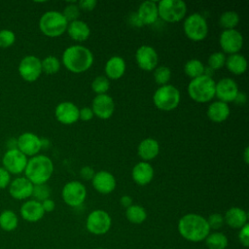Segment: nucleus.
<instances>
[{
  "instance_id": "nucleus-1",
  "label": "nucleus",
  "mask_w": 249,
  "mask_h": 249,
  "mask_svg": "<svg viewBox=\"0 0 249 249\" xmlns=\"http://www.w3.org/2000/svg\"><path fill=\"white\" fill-rule=\"evenodd\" d=\"M180 235L190 242L204 241L210 232L206 218L196 213H188L182 216L178 222Z\"/></svg>"
},
{
  "instance_id": "nucleus-2",
  "label": "nucleus",
  "mask_w": 249,
  "mask_h": 249,
  "mask_svg": "<svg viewBox=\"0 0 249 249\" xmlns=\"http://www.w3.org/2000/svg\"><path fill=\"white\" fill-rule=\"evenodd\" d=\"M93 63V54L85 46L73 45L66 48L62 53V64L75 74L88 71Z\"/></svg>"
},
{
  "instance_id": "nucleus-3",
  "label": "nucleus",
  "mask_w": 249,
  "mask_h": 249,
  "mask_svg": "<svg viewBox=\"0 0 249 249\" xmlns=\"http://www.w3.org/2000/svg\"><path fill=\"white\" fill-rule=\"evenodd\" d=\"M53 172V163L52 160L44 155H36L27 160L24 169L25 178L33 185L46 184Z\"/></svg>"
},
{
  "instance_id": "nucleus-4",
  "label": "nucleus",
  "mask_w": 249,
  "mask_h": 249,
  "mask_svg": "<svg viewBox=\"0 0 249 249\" xmlns=\"http://www.w3.org/2000/svg\"><path fill=\"white\" fill-rule=\"evenodd\" d=\"M216 82L212 77L201 75L192 79L188 85L189 96L197 103H206L215 97Z\"/></svg>"
},
{
  "instance_id": "nucleus-5",
  "label": "nucleus",
  "mask_w": 249,
  "mask_h": 249,
  "mask_svg": "<svg viewBox=\"0 0 249 249\" xmlns=\"http://www.w3.org/2000/svg\"><path fill=\"white\" fill-rule=\"evenodd\" d=\"M68 22L62 13L57 11H48L39 19L41 32L48 37H58L67 29Z\"/></svg>"
},
{
  "instance_id": "nucleus-6",
  "label": "nucleus",
  "mask_w": 249,
  "mask_h": 249,
  "mask_svg": "<svg viewBox=\"0 0 249 249\" xmlns=\"http://www.w3.org/2000/svg\"><path fill=\"white\" fill-rule=\"evenodd\" d=\"M181 94L179 89L172 85H164L160 87L153 95L155 106L160 111H172L180 103Z\"/></svg>"
},
{
  "instance_id": "nucleus-7",
  "label": "nucleus",
  "mask_w": 249,
  "mask_h": 249,
  "mask_svg": "<svg viewBox=\"0 0 249 249\" xmlns=\"http://www.w3.org/2000/svg\"><path fill=\"white\" fill-rule=\"evenodd\" d=\"M183 30L191 41L200 42L204 40L208 34V24L202 15L194 13L185 18Z\"/></svg>"
},
{
  "instance_id": "nucleus-8",
  "label": "nucleus",
  "mask_w": 249,
  "mask_h": 249,
  "mask_svg": "<svg viewBox=\"0 0 249 249\" xmlns=\"http://www.w3.org/2000/svg\"><path fill=\"white\" fill-rule=\"evenodd\" d=\"M157 4L159 18L166 22H178L187 14V5L182 0H161Z\"/></svg>"
},
{
  "instance_id": "nucleus-9",
  "label": "nucleus",
  "mask_w": 249,
  "mask_h": 249,
  "mask_svg": "<svg viewBox=\"0 0 249 249\" xmlns=\"http://www.w3.org/2000/svg\"><path fill=\"white\" fill-rule=\"evenodd\" d=\"M112 226V218L108 212L102 209L91 211L86 220L87 230L94 235H102L109 231Z\"/></svg>"
},
{
  "instance_id": "nucleus-10",
  "label": "nucleus",
  "mask_w": 249,
  "mask_h": 249,
  "mask_svg": "<svg viewBox=\"0 0 249 249\" xmlns=\"http://www.w3.org/2000/svg\"><path fill=\"white\" fill-rule=\"evenodd\" d=\"M61 196L67 205L78 207L86 200L87 189L85 185L79 181H70L63 186Z\"/></svg>"
},
{
  "instance_id": "nucleus-11",
  "label": "nucleus",
  "mask_w": 249,
  "mask_h": 249,
  "mask_svg": "<svg viewBox=\"0 0 249 249\" xmlns=\"http://www.w3.org/2000/svg\"><path fill=\"white\" fill-rule=\"evenodd\" d=\"M27 160V157L18 148L8 149L2 158V164L10 174H20L24 172Z\"/></svg>"
},
{
  "instance_id": "nucleus-12",
  "label": "nucleus",
  "mask_w": 249,
  "mask_h": 249,
  "mask_svg": "<svg viewBox=\"0 0 249 249\" xmlns=\"http://www.w3.org/2000/svg\"><path fill=\"white\" fill-rule=\"evenodd\" d=\"M220 47L226 54L237 53L243 46V36L236 29L224 30L219 38Z\"/></svg>"
},
{
  "instance_id": "nucleus-13",
  "label": "nucleus",
  "mask_w": 249,
  "mask_h": 249,
  "mask_svg": "<svg viewBox=\"0 0 249 249\" xmlns=\"http://www.w3.org/2000/svg\"><path fill=\"white\" fill-rule=\"evenodd\" d=\"M18 73L26 82H35L42 74L41 59L35 55L24 56L18 64Z\"/></svg>"
},
{
  "instance_id": "nucleus-14",
  "label": "nucleus",
  "mask_w": 249,
  "mask_h": 249,
  "mask_svg": "<svg viewBox=\"0 0 249 249\" xmlns=\"http://www.w3.org/2000/svg\"><path fill=\"white\" fill-rule=\"evenodd\" d=\"M135 60L140 69L144 71H153L156 69L159 62L158 53L153 47L142 45L136 50Z\"/></svg>"
},
{
  "instance_id": "nucleus-15",
  "label": "nucleus",
  "mask_w": 249,
  "mask_h": 249,
  "mask_svg": "<svg viewBox=\"0 0 249 249\" xmlns=\"http://www.w3.org/2000/svg\"><path fill=\"white\" fill-rule=\"evenodd\" d=\"M238 91V86L231 78H222L215 85V96L227 104L233 102Z\"/></svg>"
},
{
  "instance_id": "nucleus-16",
  "label": "nucleus",
  "mask_w": 249,
  "mask_h": 249,
  "mask_svg": "<svg viewBox=\"0 0 249 249\" xmlns=\"http://www.w3.org/2000/svg\"><path fill=\"white\" fill-rule=\"evenodd\" d=\"M91 110L93 115L101 120H107L112 117L115 110V102L113 98L105 94H97L91 103Z\"/></svg>"
},
{
  "instance_id": "nucleus-17",
  "label": "nucleus",
  "mask_w": 249,
  "mask_h": 249,
  "mask_svg": "<svg viewBox=\"0 0 249 249\" xmlns=\"http://www.w3.org/2000/svg\"><path fill=\"white\" fill-rule=\"evenodd\" d=\"M17 148L26 157H34L42 149L41 138L32 132H23L17 138Z\"/></svg>"
},
{
  "instance_id": "nucleus-18",
  "label": "nucleus",
  "mask_w": 249,
  "mask_h": 249,
  "mask_svg": "<svg viewBox=\"0 0 249 249\" xmlns=\"http://www.w3.org/2000/svg\"><path fill=\"white\" fill-rule=\"evenodd\" d=\"M54 117L62 124H72L79 120V108L70 101H63L55 107Z\"/></svg>"
},
{
  "instance_id": "nucleus-19",
  "label": "nucleus",
  "mask_w": 249,
  "mask_h": 249,
  "mask_svg": "<svg viewBox=\"0 0 249 249\" xmlns=\"http://www.w3.org/2000/svg\"><path fill=\"white\" fill-rule=\"evenodd\" d=\"M91 184L94 190L101 195H108L112 193L117 186L114 175L106 170L95 172L93 178L91 179Z\"/></svg>"
},
{
  "instance_id": "nucleus-20",
  "label": "nucleus",
  "mask_w": 249,
  "mask_h": 249,
  "mask_svg": "<svg viewBox=\"0 0 249 249\" xmlns=\"http://www.w3.org/2000/svg\"><path fill=\"white\" fill-rule=\"evenodd\" d=\"M9 194L15 199L22 200L31 196L33 184L25 177H17L9 184Z\"/></svg>"
},
{
  "instance_id": "nucleus-21",
  "label": "nucleus",
  "mask_w": 249,
  "mask_h": 249,
  "mask_svg": "<svg viewBox=\"0 0 249 249\" xmlns=\"http://www.w3.org/2000/svg\"><path fill=\"white\" fill-rule=\"evenodd\" d=\"M19 213L21 218L29 223H36L45 215L41 202L35 199H29L23 202L20 206Z\"/></svg>"
},
{
  "instance_id": "nucleus-22",
  "label": "nucleus",
  "mask_w": 249,
  "mask_h": 249,
  "mask_svg": "<svg viewBox=\"0 0 249 249\" xmlns=\"http://www.w3.org/2000/svg\"><path fill=\"white\" fill-rule=\"evenodd\" d=\"M131 177L139 186L148 185L154 178V168L149 162L140 161L133 166Z\"/></svg>"
},
{
  "instance_id": "nucleus-23",
  "label": "nucleus",
  "mask_w": 249,
  "mask_h": 249,
  "mask_svg": "<svg viewBox=\"0 0 249 249\" xmlns=\"http://www.w3.org/2000/svg\"><path fill=\"white\" fill-rule=\"evenodd\" d=\"M136 15L143 25H151L159 18L158 4L151 0L144 1L138 7Z\"/></svg>"
},
{
  "instance_id": "nucleus-24",
  "label": "nucleus",
  "mask_w": 249,
  "mask_h": 249,
  "mask_svg": "<svg viewBox=\"0 0 249 249\" xmlns=\"http://www.w3.org/2000/svg\"><path fill=\"white\" fill-rule=\"evenodd\" d=\"M224 220L230 228L239 230L248 224V215L244 209L237 206H232L226 211Z\"/></svg>"
},
{
  "instance_id": "nucleus-25",
  "label": "nucleus",
  "mask_w": 249,
  "mask_h": 249,
  "mask_svg": "<svg viewBox=\"0 0 249 249\" xmlns=\"http://www.w3.org/2000/svg\"><path fill=\"white\" fill-rule=\"evenodd\" d=\"M160 153V145L159 142L152 137H148L143 139L138 147L137 154L139 158L143 160V161H149L154 160Z\"/></svg>"
},
{
  "instance_id": "nucleus-26",
  "label": "nucleus",
  "mask_w": 249,
  "mask_h": 249,
  "mask_svg": "<svg viewBox=\"0 0 249 249\" xmlns=\"http://www.w3.org/2000/svg\"><path fill=\"white\" fill-rule=\"evenodd\" d=\"M105 75L108 79L119 80L125 72V61L123 57L115 55L110 57L104 67Z\"/></svg>"
},
{
  "instance_id": "nucleus-27",
  "label": "nucleus",
  "mask_w": 249,
  "mask_h": 249,
  "mask_svg": "<svg viewBox=\"0 0 249 249\" xmlns=\"http://www.w3.org/2000/svg\"><path fill=\"white\" fill-rule=\"evenodd\" d=\"M66 32L74 41L84 42L89 37L90 28L85 21L77 19L68 23Z\"/></svg>"
},
{
  "instance_id": "nucleus-28",
  "label": "nucleus",
  "mask_w": 249,
  "mask_h": 249,
  "mask_svg": "<svg viewBox=\"0 0 249 249\" xmlns=\"http://www.w3.org/2000/svg\"><path fill=\"white\" fill-rule=\"evenodd\" d=\"M230 107L227 103L222 101H213L207 108V117L214 123H223L230 116Z\"/></svg>"
},
{
  "instance_id": "nucleus-29",
  "label": "nucleus",
  "mask_w": 249,
  "mask_h": 249,
  "mask_svg": "<svg viewBox=\"0 0 249 249\" xmlns=\"http://www.w3.org/2000/svg\"><path fill=\"white\" fill-rule=\"evenodd\" d=\"M225 65L227 69L234 75H241L247 70V60L245 56L239 53L230 54L226 57Z\"/></svg>"
},
{
  "instance_id": "nucleus-30",
  "label": "nucleus",
  "mask_w": 249,
  "mask_h": 249,
  "mask_svg": "<svg viewBox=\"0 0 249 249\" xmlns=\"http://www.w3.org/2000/svg\"><path fill=\"white\" fill-rule=\"evenodd\" d=\"M204 242L208 249H226L229 244V239L225 233L217 231L209 232Z\"/></svg>"
},
{
  "instance_id": "nucleus-31",
  "label": "nucleus",
  "mask_w": 249,
  "mask_h": 249,
  "mask_svg": "<svg viewBox=\"0 0 249 249\" xmlns=\"http://www.w3.org/2000/svg\"><path fill=\"white\" fill-rule=\"evenodd\" d=\"M18 226V215L12 210H4L0 213V228L5 231H13Z\"/></svg>"
},
{
  "instance_id": "nucleus-32",
  "label": "nucleus",
  "mask_w": 249,
  "mask_h": 249,
  "mask_svg": "<svg viewBox=\"0 0 249 249\" xmlns=\"http://www.w3.org/2000/svg\"><path fill=\"white\" fill-rule=\"evenodd\" d=\"M125 217L131 224L139 225L147 219V212L143 206L132 204L125 209Z\"/></svg>"
},
{
  "instance_id": "nucleus-33",
  "label": "nucleus",
  "mask_w": 249,
  "mask_h": 249,
  "mask_svg": "<svg viewBox=\"0 0 249 249\" xmlns=\"http://www.w3.org/2000/svg\"><path fill=\"white\" fill-rule=\"evenodd\" d=\"M239 23V16L236 12L226 11L221 14L219 18V24L224 30L235 29Z\"/></svg>"
},
{
  "instance_id": "nucleus-34",
  "label": "nucleus",
  "mask_w": 249,
  "mask_h": 249,
  "mask_svg": "<svg viewBox=\"0 0 249 249\" xmlns=\"http://www.w3.org/2000/svg\"><path fill=\"white\" fill-rule=\"evenodd\" d=\"M204 68L203 63L199 59L192 58L185 63L184 72L191 79H195L204 74Z\"/></svg>"
},
{
  "instance_id": "nucleus-35",
  "label": "nucleus",
  "mask_w": 249,
  "mask_h": 249,
  "mask_svg": "<svg viewBox=\"0 0 249 249\" xmlns=\"http://www.w3.org/2000/svg\"><path fill=\"white\" fill-rule=\"evenodd\" d=\"M42 72L53 75L59 71L60 69V61L53 55H48L43 60H41Z\"/></svg>"
},
{
  "instance_id": "nucleus-36",
  "label": "nucleus",
  "mask_w": 249,
  "mask_h": 249,
  "mask_svg": "<svg viewBox=\"0 0 249 249\" xmlns=\"http://www.w3.org/2000/svg\"><path fill=\"white\" fill-rule=\"evenodd\" d=\"M110 89V81L106 76H96L91 82V89L97 94H105Z\"/></svg>"
},
{
  "instance_id": "nucleus-37",
  "label": "nucleus",
  "mask_w": 249,
  "mask_h": 249,
  "mask_svg": "<svg viewBox=\"0 0 249 249\" xmlns=\"http://www.w3.org/2000/svg\"><path fill=\"white\" fill-rule=\"evenodd\" d=\"M170 78H171V70L167 66H163V65L159 66V67H156V69L154 70V80L160 87L167 85Z\"/></svg>"
},
{
  "instance_id": "nucleus-38",
  "label": "nucleus",
  "mask_w": 249,
  "mask_h": 249,
  "mask_svg": "<svg viewBox=\"0 0 249 249\" xmlns=\"http://www.w3.org/2000/svg\"><path fill=\"white\" fill-rule=\"evenodd\" d=\"M226 63V54L223 52H214L212 53L207 59V64L210 69L213 71L219 70L225 66Z\"/></svg>"
},
{
  "instance_id": "nucleus-39",
  "label": "nucleus",
  "mask_w": 249,
  "mask_h": 249,
  "mask_svg": "<svg viewBox=\"0 0 249 249\" xmlns=\"http://www.w3.org/2000/svg\"><path fill=\"white\" fill-rule=\"evenodd\" d=\"M51 196V189L50 187L46 184H39V185H33V190H32V195L33 199L42 202L47 198H50Z\"/></svg>"
},
{
  "instance_id": "nucleus-40",
  "label": "nucleus",
  "mask_w": 249,
  "mask_h": 249,
  "mask_svg": "<svg viewBox=\"0 0 249 249\" xmlns=\"http://www.w3.org/2000/svg\"><path fill=\"white\" fill-rule=\"evenodd\" d=\"M80 13H81V10L79 9L77 3H69L68 5L65 6V8L62 12V15L65 18V19L67 20V22L69 23L71 21L79 19Z\"/></svg>"
},
{
  "instance_id": "nucleus-41",
  "label": "nucleus",
  "mask_w": 249,
  "mask_h": 249,
  "mask_svg": "<svg viewBox=\"0 0 249 249\" xmlns=\"http://www.w3.org/2000/svg\"><path fill=\"white\" fill-rule=\"evenodd\" d=\"M16 41L15 33L10 29L0 30V48L7 49L14 45Z\"/></svg>"
},
{
  "instance_id": "nucleus-42",
  "label": "nucleus",
  "mask_w": 249,
  "mask_h": 249,
  "mask_svg": "<svg viewBox=\"0 0 249 249\" xmlns=\"http://www.w3.org/2000/svg\"><path fill=\"white\" fill-rule=\"evenodd\" d=\"M208 227L211 230L217 231L218 230H220L224 224H225V220H224V216L220 213H212L210 214L207 218H206Z\"/></svg>"
},
{
  "instance_id": "nucleus-43",
  "label": "nucleus",
  "mask_w": 249,
  "mask_h": 249,
  "mask_svg": "<svg viewBox=\"0 0 249 249\" xmlns=\"http://www.w3.org/2000/svg\"><path fill=\"white\" fill-rule=\"evenodd\" d=\"M238 241L243 247H248L249 245V225L246 224L241 229H239L238 234Z\"/></svg>"
},
{
  "instance_id": "nucleus-44",
  "label": "nucleus",
  "mask_w": 249,
  "mask_h": 249,
  "mask_svg": "<svg viewBox=\"0 0 249 249\" xmlns=\"http://www.w3.org/2000/svg\"><path fill=\"white\" fill-rule=\"evenodd\" d=\"M78 7L80 10L86 11V12H90L92 10H94V8L97 5V1L96 0H81L77 3Z\"/></svg>"
},
{
  "instance_id": "nucleus-45",
  "label": "nucleus",
  "mask_w": 249,
  "mask_h": 249,
  "mask_svg": "<svg viewBox=\"0 0 249 249\" xmlns=\"http://www.w3.org/2000/svg\"><path fill=\"white\" fill-rule=\"evenodd\" d=\"M11 183V174L2 166L0 167V189H5Z\"/></svg>"
},
{
  "instance_id": "nucleus-46",
  "label": "nucleus",
  "mask_w": 249,
  "mask_h": 249,
  "mask_svg": "<svg viewBox=\"0 0 249 249\" xmlns=\"http://www.w3.org/2000/svg\"><path fill=\"white\" fill-rule=\"evenodd\" d=\"M93 116L94 115L90 107H83L79 109V119L84 122L90 121L93 118Z\"/></svg>"
},
{
  "instance_id": "nucleus-47",
  "label": "nucleus",
  "mask_w": 249,
  "mask_h": 249,
  "mask_svg": "<svg viewBox=\"0 0 249 249\" xmlns=\"http://www.w3.org/2000/svg\"><path fill=\"white\" fill-rule=\"evenodd\" d=\"M95 172H94V169L91 167V166H89V165H86V166H83L81 169H80V176L84 179V180H87V181H89L93 178Z\"/></svg>"
},
{
  "instance_id": "nucleus-48",
  "label": "nucleus",
  "mask_w": 249,
  "mask_h": 249,
  "mask_svg": "<svg viewBox=\"0 0 249 249\" xmlns=\"http://www.w3.org/2000/svg\"><path fill=\"white\" fill-rule=\"evenodd\" d=\"M42 204V207H43V210L46 212H52L54 210V207H55V203L53 199L51 198H47L45 199L44 201L41 202Z\"/></svg>"
},
{
  "instance_id": "nucleus-49",
  "label": "nucleus",
  "mask_w": 249,
  "mask_h": 249,
  "mask_svg": "<svg viewBox=\"0 0 249 249\" xmlns=\"http://www.w3.org/2000/svg\"><path fill=\"white\" fill-rule=\"evenodd\" d=\"M120 204H121L124 208L126 209L127 207H129L130 205L133 204V199H132V197H131L130 196L124 195V196H123L120 198Z\"/></svg>"
},
{
  "instance_id": "nucleus-50",
  "label": "nucleus",
  "mask_w": 249,
  "mask_h": 249,
  "mask_svg": "<svg viewBox=\"0 0 249 249\" xmlns=\"http://www.w3.org/2000/svg\"><path fill=\"white\" fill-rule=\"evenodd\" d=\"M128 22L132 25V26H135V27H142L144 26L141 22V20L139 19V18L137 17L136 13H132L129 18H128Z\"/></svg>"
},
{
  "instance_id": "nucleus-51",
  "label": "nucleus",
  "mask_w": 249,
  "mask_h": 249,
  "mask_svg": "<svg viewBox=\"0 0 249 249\" xmlns=\"http://www.w3.org/2000/svg\"><path fill=\"white\" fill-rule=\"evenodd\" d=\"M246 101H247V95L241 91H238L237 95L235 96V98L233 100V102L238 105H243L246 103Z\"/></svg>"
},
{
  "instance_id": "nucleus-52",
  "label": "nucleus",
  "mask_w": 249,
  "mask_h": 249,
  "mask_svg": "<svg viewBox=\"0 0 249 249\" xmlns=\"http://www.w3.org/2000/svg\"><path fill=\"white\" fill-rule=\"evenodd\" d=\"M243 158H244V161H245V163H248V162H249V148H248V147H246V148H245Z\"/></svg>"
},
{
  "instance_id": "nucleus-53",
  "label": "nucleus",
  "mask_w": 249,
  "mask_h": 249,
  "mask_svg": "<svg viewBox=\"0 0 249 249\" xmlns=\"http://www.w3.org/2000/svg\"><path fill=\"white\" fill-rule=\"evenodd\" d=\"M96 249H104V248H96Z\"/></svg>"
}]
</instances>
